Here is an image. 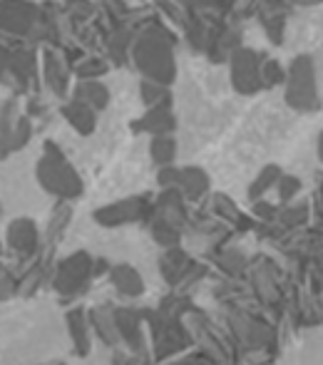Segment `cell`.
Returning a JSON list of instances; mask_svg holds the SVG:
<instances>
[{
  "mask_svg": "<svg viewBox=\"0 0 323 365\" xmlns=\"http://www.w3.org/2000/svg\"><path fill=\"white\" fill-rule=\"evenodd\" d=\"M132 60H135L137 70H140L147 80L172 85L174 75H177V65H174V55L167 43V33H164V30L155 28L142 35L135 43V48H132Z\"/></svg>",
  "mask_w": 323,
  "mask_h": 365,
  "instance_id": "obj_1",
  "label": "cell"
},
{
  "mask_svg": "<svg viewBox=\"0 0 323 365\" xmlns=\"http://www.w3.org/2000/svg\"><path fill=\"white\" fill-rule=\"evenodd\" d=\"M38 182L45 192L60 199H75L82 194V179L55 142H45L43 159L38 164Z\"/></svg>",
  "mask_w": 323,
  "mask_h": 365,
  "instance_id": "obj_2",
  "label": "cell"
},
{
  "mask_svg": "<svg viewBox=\"0 0 323 365\" xmlns=\"http://www.w3.org/2000/svg\"><path fill=\"white\" fill-rule=\"evenodd\" d=\"M40 15L43 10L33 0H0V33L23 38L38 28Z\"/></svg>",
  "mask_w": 323,
  "mask_h": 365,
  "instance_id": "obj_3",
  "label": "cell"
},
{
  "mask_svg": "<svg viewBox=\"0 0 323 365\" xmlns=\"http://www.w3.org/2000/svg\"><path fill=\"white\" fill-rule=\"evenodd\" d=\"M30 117L20 115L18 105L13 100L3 107L0 115V154L15 152V149L25 147V142L30 140Z\"/></svg>",
  "mask_w": 323,
  "mask_h": 365,
  "instance_id": "obj_4",
  "label": "cell"
},
{
  "mask_svg": "<svg viewBox=\"0 0 323 365\" xmlns=\"http://www.w3.org/2000/svg\"><path fill=\"white\" fill-rule=\"evenodd\" d=\"M43 75L45 85L50 87V92L55 97H68V92L73 90V82H70L73 80V68L55 50H45L43 53Z\"/></svg>",
  "mask_w": 323,
  "mask_h": 365,
  "instance_id": "obj_5",
  "label": "cell"
},
{
  "mask_svg": "<svg viewBox=\"0 0 323 365\" xmlns=\"http://www.w3.org/2000/svg\"><path fill=\"white\" fill-rule=\"evenodd\" d=\"M63 117L68 120V125L73 127L78 135H92L97 127V110H92L87 102L78 100V97H70V100L63 102L60 107Z\"/></svg>",
  "mask_w": 323,
  "mask_h": 365,
  "instance_id": "obj_6",
  "label": "cell"
},
{
  "mask_svg": "<svg viewBox=\"0 0 323 365\" xmlns=\"http://www.w3.org/2000/svg\"><path fill=\"white\" fill-rule=\"evenodd\" d=\"M135 130L147 132V135H152V137L169 135V132L174 130V115H172V107H169V102L147 107L145 117H140V120H137Z\"/></svg>",
  "mask_w": 323,
  "mask_h": 365,
  "instance_id": "obj_7",
  "label": "cell"
},
{
  "mask_svg": "<svg viewBox=\"0 0 323 365\" xmlns=\"http://www.w3.org/2000/svg\"><path fill=\"white\" fill-rule=\"evenodd\" d=\"M70 92H73V97L87 102V105L97 112H102L107 105H110V90H107V85L100 80V77H80Z\"/></svg>",
  "mask_w": 323,
  "mask_h": 365,
  "instance_id": "obj_8",
  "label": "cell"
},
{
  "mask_svg": "<svg viewBox=\"0 0 323 365\" xmlns=\"http://www.w3.org/2000/svg\"><path fill=\"white\" fill-rule=\"evenodd\" d=\"M150 204L140 202V199H125V202H117L112 207H105L95 214L100 224H125V221H135L147 212Z\"/></svg>",
  "mask_w": 323,
  "mask_h": 365,
  "instance_id": "obj_9",
  "label": "cell"
},
{
  "mask_svg": "<svg viewBox=\"0 0 323 365\" xmlns=\"http://www.w3.org/2000/svg\"><path fill=\"white\" fill-rule=\"evenodd\" d=\"M33 77V53L30 50H10L8 80L18 92L28 90V82Z\"/></svg>",
  "mask_w": 323,
  "mask_h": 365,
  "instance_id": "obj_10",
  "label": "cell"
},
{
  "mask_svg": "<svg viewBox=\"0 0 323 365\" xmlns=\"http://www.w3.org/2000/svg\"><path fill=\"white\" fill-rule=\"evenodd\" d=\"M150 154H152V159H155V164H160V167H167V164H172L174 154H177L174 140H172V137H167V135L152 137Z\"/></svg>",
  "mask_w": 323,
  "mask_h": 365,
  "instance_id": "obj_11",
  "label": "cell"
},
{
  "mask_svg": "<svg viewBox=\"0 0 323 365\" xmlns=\"http://www.w3.org/2000/svg\"><path fill=\"white\" fill-rule=\"evenodd\" d=\"M140 95H142V102H145L147 107L152 105H164V102L169 100V90L164 82H157V80H142L140 82Z\"/></svg>",
  "mask_w": 323,
  "mask_h": 365,
  "instance_id": "obj_12",
  "label": "cell"
},
{
  "mask_svg": "<svg viewBox=\"0 0 323 365\" xmlns=\"http://www.w3.org/2000/svg\"><path fill=\"white\" fill-rule=\"evenodd\" d=\"M110 70V65L102 63V60L97 58H90V60H82V63L75 68V75L78 77H102Z\"/></svg>",
  "mask_w": 323,
  "mask_h": 365,
  "instance_id": "obj_13",
  "label": "cell"
},
{
  "mask_svg": "<svg viewBox=\"0 0 323 365\" xmlns=\"http://www.w3.org/2000/svg\"><path fill=\"white\" fill-rule=\"evenodd\" d=\"M8 63H10V50L0 43V85L8 80Z\"/></svg>",
  "mask_w": 323,
  "mask_h": 365,
  "instance_id": "obj_14",
  "label": "cell"
}]
</instances>
